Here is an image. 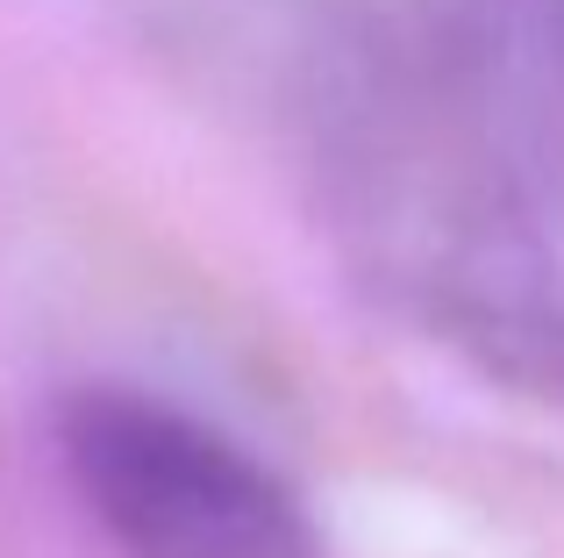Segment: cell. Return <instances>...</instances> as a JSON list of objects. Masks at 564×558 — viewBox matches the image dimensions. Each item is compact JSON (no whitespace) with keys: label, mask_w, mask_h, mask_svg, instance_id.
<instances>
[{"label":"cell","mask_w":564,"mask_h":558,"mask_svg":"<svg viewBox=\"0 0 564 558\" xmlns=\"http://www.w3.org/2000/svg\"><path fill=\"white\" fill-rule=\"evenodd\" d=\"M329 194L350 266L400 322L564 422V266L465 36L386 29L344 57Z\"/></svg>","instance_id":"cell-1"},{"label":"cell","mask_w":564,"mask_h":558,"mask_svg":"<svg viewBox=\"0 0 564 558\" xmlns=\"http://www.w3.org/2000/svg\"><path fill=\"white\" fill-rule=\"evenodd\" d=\"M72 502L122 558H322L301 487L172 394L94 379L51 416Z\"/></svg>","instance_id":"cell-2"},{"label":"cell","mask_w":564,"mask_h":558,"mask_svg":"<svg viewBox=\"0 0 564 558\" xmlns=\"http://www.w3.org/2000/svg\"><path fill=\"white\" fill-rule=\"evenodd\" d=\"M500 108L536 100L564 115V0H494V36H471Z\"/></svg>","instance_id":"cell-3"}]
</instances>
